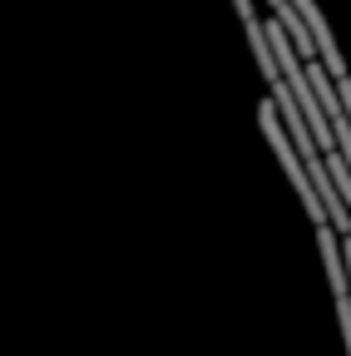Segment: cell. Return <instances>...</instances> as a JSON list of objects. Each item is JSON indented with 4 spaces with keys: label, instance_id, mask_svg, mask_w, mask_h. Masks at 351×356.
Instances as JSON below:
<instances>
[{
    "label": "cell",
    "instance_id": "cell-1",
    "mask_svg": "<svg viewBox=\"0 0 351 356\" xmlns=\"http://www.w3.org/2000/svg\"><path fill=\"white\" fill-rule=\"evenodd\" d=\"M257 124H262V134H268V144H272V154H277L282 173L292 178V188H297V198H302L307 218H312V228H322V222H327V213H322V203H317V193H312V178H307V168H302V154L292 149L287 129H282V119H277V109H272V99H262V109H257Z\"/></svg>",
    "mask_w": 351,
    "mask_h": 356
},
{
    "label": "cell",
    "instance_id": "cell-2",
    "mask_svg": "<svg viewBox=\"0 0 351 356\" xmlns=\"http://www.w3.org/2000/svg\"><path fill=\"white\" fill-rule=\"evenodd\" d=\"M317 252H322V267H327V287H332V302H336V322H341V341H346V356H351V282H346V262H341V238L332 222L317 228Z\"/></svg>",
    "mask_w": 351,
    "mask_h": 356
},
{
    "label": "cell",
    "instance_id": "cell-3",
    "mask_svg": "<svg viewBox=\"0 0 351 356\" xmlns=\"http://www.w3.org/2000/svg\"><path fill=\"white\" fill-rule=\"evenodd\" d=\"M233 10H238V20H243V25H247V20H257V15H252V0H233Z\"/></svg>",
    "mask_w": 351,
    "mask_h": 356
}]
</instances>
